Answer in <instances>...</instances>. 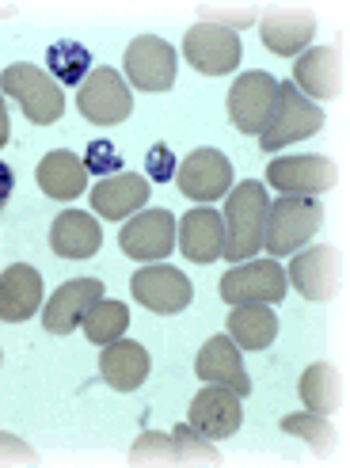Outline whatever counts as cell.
<instances>
[{
	"label": "cell",
	"instance_id": "obj_17",
	"mask_svg": "<svg viewBox=\"0 0 350 468\" xmlns=\"http://www.w3.org/2000/svg\"><path fill=\"white\" fill-rule=\"evenodd\" d=\"M103 297V282L100 278H73V282L58 286V293L50 297V305L42 313V327L50 335H69L73 327H80L84 313Z\"/></svg>",
	"mask_w": 350,
	"mask_h": 468
},
{
	"label": "cell",
	"instance_id": "obj_15",
	"mask_svg": "<svg viewBox=\"0 0 350 468\" xmlns=\"http://www.w3.org/2000/svg\"><path fill=\"white\" fill-rule=\"evenodd\" d=\"M286 282H293L297 293L309 297V301H328L343 282V260L335 255V248L316 244L309 251H301L290 263Z\"/></svg>",
	"mask_w": 350,
	"mask_h": 468
},
{
	"label": "cell",
	"instance_id": "obj_36",
	"mask_svg": "<svg viewBox=\"0 0 350 468\" xmlns=\"http://www.w3.org/2000/svg\"><path fill=\"white\" fill-rule=\"evenodd\" d=\"M145 164H149V176H153V183H168L172 176H175V153L168 149V145H153L149 149V156H145Z\"/></svg>",
	"mask_w": 350,
	"mask_h": 468
},
{
	"label": "cell",
	"instance_id": "obj_12",
	"mask_svg": "<svg viewBox=\"0 0 350 468\" xmlns=\"http://www.w3.org/2000/svg\"><path fill=\"white\" fill-rule=\"evenodd\" d=\"M175 183L191 202H217L232 183V164L217 149H195L175 168Z\"/></svg>",
	"mask_w": 350,
	"mask_h": 468
},
{
	"label": "cell",
	"instance_id": "obj_22",
	"mask_svg": "<svg viewBox=\"0 0 350 468\" xmlns=\"http://www.w3.org/2000/svg\"><path fill=\"white\" fill-rule=\"evenodd\" d=\"M149 202V179L145 176H107L103 183L91 186V209L107 221H122L133 209H142Z\"/></svg>",
	"mask_w": 350,
	"mask_h": 468
},
{
	"label": "cell",
	"instance_id": "obj_2",
	"mask_svg": "<svg viewBox=\"0 0 350 468\" xmlns=\"http://www.w3.org/2000/svg\"><path fill=\"white\" fill-rule=\"evenodd\" d=\"M323 221V206L309 195H286L267 206V229H263V248L274 255H293Z\"/></svg>",
	"mask_w": 350,
	"mask_h": 468
},
{
	"label": "cell",
	"instance_id": "obj_3",
	"mask_svg": "<svg viewBox=\"0 0 350 468\" xmlns=\"http://www.w3.org/2000/svg\"><path fill=\"white\" fill-rule=\"evenodd\" d=\"M0 91L12 100H19L23 114H27L31 126H50L65 114V91L61 84H54L42 69L19 61V65H8L0 73Z\"/></svg>",
	"mask_w": 350,
	"mask_h": 468
},
{
	"label": "cell",
	"instance_id": "obj_14",
	"mask_svg": "<svg viewBox=\"0 0 350 468\" xmlns=\"http://www.w3.org/2000/svg\"><path fill=\"white\" fill-rule=\"evenodd\" d=\"M240 396L225 388V385H209L202 388L195 400H191V411H186V423H191L198 434H206L209 441H221V438H232L240 431Z\"/></svg>",
	"mask_w": 350,
	"mask_h": 468
},
{
	"label": "cell",
	"instance_id": "obj_5",
	"mask_svg": "<svg viewBox=\"0 0 350 468\" xmlns=\"http://www.w3.org/2000/svg\"><path fill=\"white\" fill-rule=\"evenodd\" d=\"M320 126H323V111L316 103H309L293 84H278V107H274L270 126L260 133V149L274 153L282 145L305 142Z\"/></svg>",
	"mask_w": 350,
	"mask_h": 468
},
{
	"label": "cell",
	"instance_id": "obj_21",
	"mask_svg": "<svg viewBox=\"0 0 350 468\" xmlns=\"http://www.w3.org/2000/svg\"><path fill=\"white\" fill-rule=\"evenodd\" d=\"M42 305V274L27 263H16L0 274V320L23 324Z\"/></svg>",
	"mask_w": 350,
	"mask_h": 468
},
{
	"label": "cell",
	"instance_id": "obj_29",
	"mask_svg": "<svg viewBox=\"0 0 350 468\" xmlns=\"http://www.w3.org/2000/svg\"><path fill=\"white\" fill-rule=\"evenodd\" d=\"M46 65L61 84H84V77L91 73V54L88 46L73 42V38H61L46 50Z\"/></svg>",
	"mask_w": 350,
	"mask_h": 468
},
{
	"label": "cell",
	"instance_id": "obj_11",
	"mask_svg": "<svg viewBox=\"0 0 350 468\" xmlns=\"http://www.w3.org/2000/svg\"><path fill=\"white\" fill-rule=\"evenodd\" d=\"M119 244L137 263L168 260L172 248H175V218L168 214V209H142L133 221L122 225Z\"/></svg>",
	"mask_w": 350,
	"mask_h": 468
},
{
	"label": "cell",
	"instance_id": "obj_8",
	"mask_svg": "<svg viewBox=\"0 0 350 468\" xmlns=\"http://www.w3.org/2000/svg\"><path fill=\"white\" fill-rule=\"evenodd\" d=\"M183 58L206 77H225L240 65V35L217 27V23H195L183 38Z\"/></svg>",
	"mask_w": 350,
	"mask_h": 468
},
{
	"label": "cell",
	"instance_id": "obj_1",
	"mask_svg": "<svg viewBox=\"0 0 350 468\" xmlns=\"http://www.w3.org/2000/svg\"><path fill=\"white\" fill-rule=\"evenodd\" d=\"M267 191L263 183L244 179L225 202V260L244 263L263 248V229H267Z\"/></svg>",
	"mask_w": 350,
	"mask_h": 468
},
{
	"label": "cell",
	"instance_id": "obj_6",
	"mask_svg": "<svg viewBox=\"0 0 350 468\" xmlns=\"http://www.w3.org/2000/svg\"><path fill=\"white\" fill-rule=\"evenodd\" d=\"M278 107V80L263 69H251L228 88V119L240 133H263Z\"/></svg>",
	"mask_w": 350,
	"mask_h": 468
},
{
	"label": "cell",
	"instance_id": "obj_20",
	"mask_svg": "<svg viewBox=\"0 0 350 468\" xmlns=\"http://www.w3.org/2000/svg\"><path fill=\"white\" fill-rule=\"evenodd\" d=\"M260 35L270 54L297 58L316 35V19H313V12H301V8H274L263 16Z\"/></svg>",
	"mask_w": 350,
	"mask_h": 468
},
{
	"label": "cell",
	"instance_id": "obj_34",
	"mask_svg": "<svg viewBox=\"0 0 350 468\" xmlns=\"http://www.w3.org/2000/svg\"><path fill=\"white\" fill-rule=\"evenodd\" d=\"M202 23H217V27H225V31H244V27H251L255 23V12L251 8H202Z\"/></svg>",
	"mask_w": 350,
	"mask_h": 468
},
{
	"label": "cell",
	"instance_id": "obj_24",
	"mask_svg": "<svg viewBox=\"0 0 350 468\" xmlns=\"http://www.w3.org/2000/svg\"><path fill=\"white\" fill-rule=\"evenodd\" d=\"M100 244H103L100 221L84 214V209H65L50 229V248L61 260H91L100 251Z\"/></svg>",
	"mask_w": 350,
	"mask_h": 468
},
{
	"label": "cell",
	"instance_id": "obj_30",
	"mask_svg": "<svg viewBox=\"0 0 350 468\" xmlns=\"http://www.w3.org/2000/svg\"><path fill=\"white\" fill-rule=\"evenodd\" d=\"M130 464H179V446L172 434L145 431L130 446Z\"/></svg>",
	"mask_w": 350,
	"mask_h": 468
},
{
	"label": "cell",
	"instance_id": "obj_19",
	"mask_svg": "<svg viewBox=\"0 0 350 468\" xmlns=\"http://www.w3.org/2000/svg\"><path fill=\"white\" fill-rule=\"evenodd\" d=\"M195 373L206 381V385H225L237 396H248L251 392V378L240 362V350L228 335H214L202 350H198V362H195Z\"/></svg>",
	"mask_w": 350,
	"mask_h": 468
},
{
	"label": "cell",
	"instance_id": "obj_38",
	"mask_svg": "<svg viewBox=\"0 0 350 468\" xmlns=\"http://www.w3.org/2000/svg\"><path fill=\"white\" fill-rule=\"evenodd\" d=\"M8 107H5V100H0V149H5L8 145Z\"/></svg>",
	"mask_w": 350,
	"mask_h": 468
},
{
	"label": "cell",
	"instance_id": "obj_4",
	"mask_svg": "<svg viewBox=\"0 0 350 468\" xmlns=\"http://www.w3.org/2000/svg\"><path fill=\"white\" fill-rule=\"evenodd\" d=\"M77 107L91 126H119L130 119L133 111V96H130V84L114 73V69H91L84 77L80 91H77Z\"/></svg>",
	"mask_w": 350,
	"mask_h": 468
},
{
	"label": "cell",
	"instance_id": "obj_18",
	"mask_svg": "<svg viewBox=\"0 0 350 468\" xmlns=\"http://www.w3.org/2000/svg\"><path fill=\"white\" fill-rule=\"evenodd\" d=\"M175 237H179V248L191 263H214L225 251V221H221L217 209L195 206L183 214V225L175 229Z\"/></svg>",
	"mask_w": 350,
	"mask_h": 468
},
{
	"label": "cell",
	"instance_id": "obj_10",
	"mask_svg": "<svg viewBox=\"0 0 350 468\" xmlns=\"http://www.w3.org/2000/svg\"><path fill=\"white\" fill-rule=\"evenodd\" d=\"M126 80L142 91H168L175 84V50L156 35H137L126 50Z\"/></svg>",
	"mask_w": 350,
	"mask_h": 468
},
{
	"label": "cell",
	"instance_id": "obj_35",
	"mask_svg": "<svg viewBox=\"0 0 350 468\" xmlns=\"http://www.w3.org/2000/svg\"><path fill=\"white\" fill-rule=\"evenodd\" d=\"M0 464H38V453L23 438L0 431Z\"/></svg>",
	"mask_w": 350,
	"mask_h": 468
},
{
	"label": "cell",
	"instance_id": "obj_7",
	"mask_svg": "<svg viewBox=\"0 0 350 468\" xmlns=\"http://www.w3.org/2000/svg\"><path fill=\"white\" fill-rule=\"evenodd\" d=\"M286 271L274 260H251L237 263L221 278V297L228 305H278L286 297Z\"/></svg>",
	"mask_w": 350,
	"mask_h": 468
},
{
	"label": "cell",
	"instance_id": "obj_28",
	"mask_svg": "<svg viewBox=\"0 0 350 468\" xmlns=\"http://www.w3.org/2000/svg\"><path fill=\"white\" fill-rule=\"evenodd\" d=\"M126 324H130V309L122 305V301H107V297H100L96 305L84 313V320H80L88 343H100V346L122 339Z\"/></svg>",
	"mask_w": 350,
	"mask_h": 468
},
{
	"label": "cell",
	"instance_id": "obj_25",
	"mask_svg": "<svg viewBox=\"0 0 350 468\" xmlns=\"http://www.w3.org/2000/svg\"><path fill=\"white\" fill-rule=\"evenodd\" d=\"M38 186L50 198L58 202H73L77 195H84V186H88V168H84V160L73 156V153H65V149H54V153H46L42 164H38Z\"/></svg>",
	"mask_w": 350,
	"mask_h": 468
},
{
	"label": "cell",
	"instance_id": "obj_33",
	"mask_svg": "<svg viewBox=\"0 0 350 468\" xmlns=\"http://www.w3.org/2000/svg\"><path fill=\"white\" fill-rule=\"evenodd\" d=\"M84 168L91 176H119L122 172V156L111 142H91L88 145V156H84Z\"/></svg>",
	"mask_w": 350,
	"mask_h": 468
},
{
	"label": "cell",
	"instance_id": "obj_26",
	"mask_svg": "<svg viewBox=\"0 0 350 468\" xmlns=\"http://www.w3.org/2000/svg\"><path fill=\"white\" fill-rule=\"evenodd\" d=\"M225 327H228V339L244 350H263L278 335V320L270 305H232Z\"/></svg>",
	"mask_w": 350,
	"mask_h": 468
},
{
	"label": "cell",
	"instance_id": "obj_9",
	"mask_svg": "<svg viewBox=\"0 0 350 468\" xmlns=\"http://www.w3.org/2000/svg\"><path fill=\"white\" fill-rule=\"evenodd\" d=\"M130 293L142 301L145 309L172 316V313H183L191 305L195 286L179 267H142L130 278Z\"/></svg>",
	"mask_w": 350,
	"mask_h": 468
},
{
	"label": "cell",
	"instance_id": "obj_32",
	"mask_svg": "<svg viewBox=\"0 0 350 468\" xmlns=\"http://www.w3.org/2000/svg\"><path fill=\"white\" fill-rule=\"evenodd\" d=\"M175 446H179V464H221V453L214 450V441L198 434L191 423H179L172 431Z\"/></svg>",
	"mask_w": 350,
	"mask_h": 468
},
{
	"label": "cell",
	"instance_id": "obj_27",
	"mask_svg": "<svg viewBox=\"0 0 350 468\" xmlns=\"http://www.w3.org/2000/svg\"><path fill=\"white\" fill-rule=\"evenodd\" d=\"M297 392H301V400H305L309 411L316 415H332L343 408V378H339V369L328 366V362H316L309 366L305 373H301V381H297Z\"/></svg>",
	"mask_w": 350,
	"mask_h": 468
},
{
	"label": "cell",
	"instance_id": "obj_13",
	"mask_svg": "<svg viewBox=\"0 0 350 468\" xmlns=\"http://www.w3.org/2000/svg\"><path fill=\"white\" fill-rule=\"evenodd\" d=\"M339 179V168L328 156H282L270 160L267 168V183L282 195H323L332 191Z\"/></svg>",
	"mask_w": 350,
	"mask_h": 468
},
{
	"label": "cell",
	"instance_id": "obj_37",
	"mask_svg": "<svg viewBox=\"0 0 350 468\" xmlns=\"http://www.w3.org/2000/svg\"><path fill=\"white\" fill-rule=\"evenodd\" d=\"M12 186H16V176H12L8 164L0 160V209L8 206V198H12Z\"/></svg>",
	"mask_w": 350,
	"mask_h": 468
},
{
	"label": "cell",
	"instance_id": "obj_23",
	"mask_svg": "<svg viewBox=\"0 0 350 468\" xmlns=\"http://www.w3.org/2000/svg\"><path fill=\"white\" fill-rule=\"evenodd\" d=\"M100 378L119 388V392H133L142 388L149 378V355L142 343H130V339H114L103 346L100 355Z\"/></svg>",
	"mask_w": 350,
	"mask_h": 468
},
{
	"label": "cell",
	"instance_id": "obj_16",
	"mask_svg": "<svg viewBox=\"0 0 350 468\" xmlns=\"http://www.w3.org/2000/svg\"><path fill=\"white\" fill-rule=\"evenodd\" d=\"M346 80V65L343 54H335L332 46H313V50L297 54L293 61V88L301 96L313 100H335Z\"/></svg>",
	"mask_w": 350,
	"mask_h": 468
},
{
	"label": "cell",
	"instance_id": "obj_31",
	"mask_svg": "<svg viewBox=\"0 0 350 468\" xmlns=\"http://www.w3.org/2000/svg\"><path fill=\"white\" fill-rule=\"evenodd\" d=\"M282 431L293 434V438H305L309 446L320 450V453L335 446V431H332V423H328V419H320L316 411H313V415H305V411H301V415H286V419H282Z\"/></svg>",
	"mask_w": 350,
	"mask_h": 468
}]
</instances>
